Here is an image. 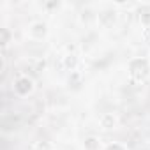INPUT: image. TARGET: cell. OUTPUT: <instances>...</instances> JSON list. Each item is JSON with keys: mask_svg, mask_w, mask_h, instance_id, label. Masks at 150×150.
Listing matches in <instances>:
<instances>
[{"mask_svg": "<svg viewBox=\"0 0 150 150\" xmlns=\"http://www.w3.org/2000/svg\"><path fill=\"white\" fill-rule=\"evenodd\" d=\"M32 88H34V83H32V80H30L28 76H21V78H18V81L14 83V90H16L20 96L30 94Z\"/></svg>", "mask_w": 150, "mask_h": 150, "instance_id": "7a4b0ae2", "label": "cell"}, {"mask_svg": "<svg viewBox=\"0 0 150 150\" xmlns=\"http://www.w3.org/2000/svg\"><path fill=\"white\" fill-rule=\"evenodd\" d=\"M46 34H48V28H46V25L42 21H34L28 27V35L32 39H42Z\"/></svg>", "mask_w": 150, "mask_h": 150, "instance_id": "3957f363", "label": "cell"}, {"mask_svg": "<svg viewBox=\"0 0 150 150\" xmlns=\"http://www.w3.org/2000/svg\"><path fill=\"white\" fill-rule=\"evenodd\" d=\"M35 148H37V150H53V146H51L48 141H39V143L35 145Z\"/></svg>", "mask_w": 150, "mask_h": 150, "instance_id": "ba28073f", "label": "cell"}, {"mask_svg": "<svg viewBox=\"0 0 150 150\" xmlns=\"http://www.w3.org/2000/svg\"><path fill=\"white\" fill-rule=\"evenodd\" d=\"M104 150H127V148L122 143H110V145L104 146Z\"/></svg>", "mask_w": 150, "mask_h": 150, "instance_id": "52a82bcc", "label": "cell"}, {"mask_svg": "<svg viewBox=\"0 0 150 150\" xmlns=\"http://www.w3.org/2000/svg\"><path fill=\"white\" fill-rule=\"evenodd\" d=\"M64 62H65V67H67V69H71V71L76 67V64H78V60H76V57H74V55H67Z\"/></svg>", "mask_w": 150, "mask_h": 150, "instance_id": "8992f818", "label": "cell"}, {"mask_svg": "<svg viewBox=\"0 0 150 150\" xmlns=\"http://www.w3.org/2000/svg\"><path fill=\"white\" fill-rule=\"evenodd\" d=\"M129 71H131V76H132V78H136V80H143L146 74H148V65H146L145 60L138 58V62H136V60L131 62Z\"/></svg>", "mask_w": 150, "mask_h": 150, "instance_id": "6da1fadb", "label": "cell"}, {"mask_svg": "<svg viewBox=\"0 0 150 150\" xmlns=\"http://www.w3.org/2000/svg\"><path fill=\"white\" fill-rule=\"evenodd\" d=\"M85 148L87 150H99V139L97 138H87L85 139Z\"/></svg>", "mask_w": 150, "mask_h": 150, "instance_id": "5b68a950", "label": "cell"}, {"mask_svg": "<svg viewBox=\"0 0 150 150\" xmlns=\"http://www.w3.org/2000/svg\"><path fill=\"white\" fill-rule=\"evenodd\" d=\"M99 122H101V127L103 129H106V131H110V129H115L117 127V117L113 115V113H104L101 118H99Z\"/></svg>", "mask_w": 150, "mask_h": 150, "instance_id": "277c9868", "label": "cell"}]
</instances>
